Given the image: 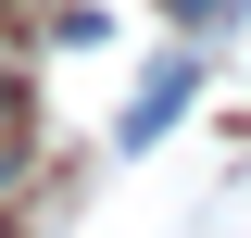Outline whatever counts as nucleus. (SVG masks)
Listing matches in <instances>:
<instances>
[{"instance_id":"f257e3e1","label":"nucleus","mask_w":251,"mask_h":238,"mask_svg":"<svg viewBox=\"0 0 251 238\" xmlns=\"http://www.w3.org/2000/svg\"><path fill=\"white\" fill-rule=\"evenodd\" d=\"M188 100H201V63H188V50H176V63H151V88L126 100V125H113V138H126V150H151V138H163V125H176V113H188Z\"/></svg>"},{"instance_id":"f03ea898","label":"nucleus","mask_w":251,"mask_h":238,"mask_svg":"<svg viewBox=\"0 0 251 238\" xmlns=\"http://www.w3.org/2000/svg\"><path fill=\"white\" fill-rule=\"evenodd\" d=\"M13 113H25V63L0 50V125H13Z\"/></svg>"},{"instance_id":"7ed1b4c3","label":"nucleus","mask_w":251,"mask_h":238,"mask_svg":"<svg viewBox=\"0 0 251 238\" xmlns=\"http://www.w3.org/2000/svg\"><path fill=\"white\" fill-rule=\"evenodd\" d=\"M163 13H176V25H214V13H239V0H163Z\"/></svg>"},{"instance_id":"20e7f679","label":"nucleus","mask_w":251,"mask_h":238,"mask_svg":"<svg viewBox=\"0 0 251 238\" xmlns=\"http://www.w3.org/2000/svg\"><path fill=\"white\" fill-rule=\"evenodd\" d=\"M13 188H25V138H0V201H13Z\"/></svg>"}]
</instances>
